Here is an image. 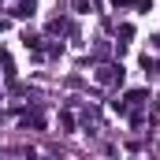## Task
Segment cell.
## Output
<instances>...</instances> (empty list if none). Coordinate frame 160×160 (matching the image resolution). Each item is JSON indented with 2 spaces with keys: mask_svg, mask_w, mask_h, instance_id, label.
I'll use <instances>...</instances> for the list:
<instances>
[{
  "mask_svg": "<svg viewBox=\"0 0 160 160\" xmlns=\"http://www.w3.org/2000/svg\"><path fill=\"white\" fill-rule=\"evenodd\" d=\"M22 45H26V48H38V45H41V38L34 34V30H26V34H22Z\"/></svg>",
  "mask_w": 160,
  "mask_h": 160,
  "instance_id": "obj_3",
  "label": "cell"
},
{
  "mask_svg": "<svg viewBox=\"0 0 160 160\" xmlns=\"http://www.w3.org/2000/svg\"><path fill=\"white\" fill-rule=\"evenodd\" d=\"M127 101H130V104H142V101H145V89H130Z\"/></svg>",
  "mask_w": 160,
  "mask_h": 160,
  "instance_id": "obj_4",
  "label": "cell"
},
{
  "mask_svg": "<svg viewBox=\"0 0 160 160\" xmlns=\"http://www.w3.org/2000/svg\"><path fill=\"white\" fill-rule=\"evenodd\" d=\"M4 26H8V22H4V19H0V30H4Z\"/></svg>",
  "mask_w": 160,
  "mask_h": 160,
  "instance_id": "obj_5",
  "label": "cell"
},
{
  "mask_svg": "<svg viewBox=\"0 0 160 160\" xmlns=\"http://www.w3.org/2000/svg\"><path fill=\"white\" fill-rule=\"evenodd\" d=\"M11 15H19V19H26V15H34V0H26V4H19Z\"/></svg>",
  "mask_w": 160,
  "mask_h": 160,
  "instance_id": "obj_2",
  "label": "cell"
},
{
  "mask_svg": "<svg viewBox=\"0 0 160 160\" xmlns=\"http://www.w3.org/2000/svg\"><path fill=\"white\" fill-rule=\"evenodd\" d=\"M97 82H123V67H101Z\"/></svg>",
  "mask_w": 160,
  "mask_h": 160,
  "instance_id": "obj_1",
  "label": "cell"
}]
</instances>
